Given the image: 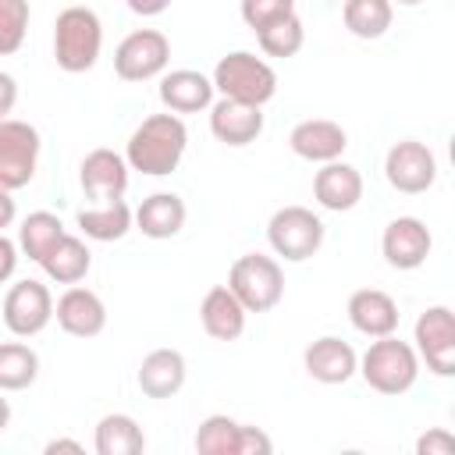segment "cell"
Listing matches in <instances>:
<instances>
[{
    "label": "cell",
    "mask_w": 455,
    "mask_h": 455,
    "mask_svg": "<svg viewBox=\"0 0 455 455\" xmlns=\"http://www.w3.org/2000/svg\"><path fill=\"white\" fill-rule=\"evenodd\" d=\"M188 146V128L181 121V114H149L142 117V124L128 135L124 146V160L132 171L149 174V178H164L174 174L181 156Z\"/></svg>",
    "instance_id": "1"
},
{
    "label": "cell",
    "mask_w": 455,
    "mask_h": 455,
    "mask_svg": "<svg viewBox=\"0 0 455 455\" xmlns=\"http://www.w3.org/2000/svg\"><path fill=\"white\" fill-rule=\"evenodd\" d=\"M103 50V21L92 7H64L53 21V60L68 75H82L96 68Z\"/></svg>",
    "instance_id": "2"
},
{
    "label": "cell",
    "mask_w": 455,
    "mask_h": 455,
    "mask_svg": "<svg viewBox=\"0 0 455 455\" xmlns=\"http://www.w3.org/2000/svg\"><path fill=\"white\" fill-rule=\"evenodd\" d=\"M355 373H363V380L377 395H405L419 377V355L409 341L384 334V338H373L370 348L359 355Z\"/></svg>",
    "instance_id": "3"
},
{
    "label": "cell",
    "mask_w": 455,
    "mask_h": 455,
    "mask_svg": "<svg viewBox=\"0 0 455 455\" xmlns=\"http://www.w3.org/2000/svg\"><path fill=\"white\" fill-rule=\"evenodd\" d=\"M210 82H213V92H220V96H228V100L252 103V107L270 103L274 92H277V71H274L263 57H256V53H249V50H231V53H224V57L217 60Z\"/></svg>",
    "instance_id": "4"
},
{
    "label": "cell",
    "mask_w": 455,
    "mask_h": 455,
    "mask_svg": "<svg viewBox=\"0 0 455 455\" xmlns=\"http://www.w3.org/2000/svg\"><path fill=\"white\" fill-rule=\"evenodd\" d=\"M228 288L245 306V313H270L284 295V270L274 256L245 252L231 263Z\"/></svg>",
    "instance_id": "5"
},
{
    "label": "cell",
    "mask_w": 455,
    "mask_h": 455,
    "mask_svg": "<svg viewBox=\"0 0 455 455\" xmlns=\"http://www.w3.org/2000/svg\"><path fill=\"white\" fill-rule=\"evenodd\" d=\"M267 242H270V249L281 259L302 263V259L320 252V245H323V220L313 210H306V206H281L267 220Z\"/></svg>",
    "instance_id": "6"
},
{
    "label": "cell",
    "mask_w": 455,
    "mask_h": 455,
    "mask_svg": "<svg viewBox=\"0 0 455 455\" xmlns=\"http://www.w3.org/2000/svg\"><path fill=\"white\" fill-rule=\"evenodd\" d=\"M171 64V39L160 28H135L114 50V71L121 82L160 78Z\"/></svg>",
    "instance_id": "7"
},
{
    "label": "cell",
    "mask_w": 455,
    "mask_h": 455,
    "mask_svg": "<svg viewBox=\"0 0 455 455\" xmlns=\"http://www.w3.org/2000/svg\"><path fill=\"white\" fill-rule=\"evenodd\" d=\"M39 132L28 121L4 117L0 121V188L18 192L36 178L39 164Z\"/></svg>",
    "instance_id": "8"
},
{
    "label": "cell",
    "mask_w": 455,
    "mask_h": 455,
    "mask_svg": "<svg viewBox=\"0 0 455 455\" xmlns=\"http://www.w3.org/2000/svg\"><path fill=\"white\" fill-rule=\"evenodd\" d=\"M412 348L427 363L430 373L451 377L455 373V313L448 306H427L412 327Z\"/></svg>",
    "instance_id": "9"
},
{
    "label": "cell",
    "mask_w": 455,
    "mask_h": 455,
    "mask_svg": "<svg viewBox=\"0 0 455 455\" xmlns=\"http://www.w3.org/2000/svg\"><path fill=\"white\" fill-rule=\"evenodd\" d=\"M384 178L402 196H419L437 181V156L419 139H402L384 156Z\"/></svg>",
    "instance_id": "10"
},
{
    "label": "cell",
    "mask_w": 455,
    "mask_h": 455,
    "mask_svg": "<svg viewBox=\"0 0 455 455\" xmlns=\"http://www.w3.org/2000/svg\"><path fill=\"white\" fill-rule=\"evenodd\" d=\"M53 320V295L43 281H18L4 295V323L14 338H36Z\"/></svg>",
    "instance_id": "11"
},
{
    "label": "cell",
    "mask_w": 455,
    "mask_h": 455,
    "mask_svg": "<svg viewBox=\"0 0 455 455\" xmlns=\"http://www.w3.org/2000/svg\"><path fill=\"white\" fill-rule=\"evenodd\" d=\"M430 249H434V235L419 217H395L380 235V252L395 270L423 267Z\"/></svg>",
    "instance_id": "12"
},
{
    "label": "cell",
    "mask_w": 455,
    "mask_h": 455,
    "mask_svg": "<svg viewBox=\"0 0 455 455\" xmlns=\"http://www.w3.org/2000/svg\"><path fill=\"white\" fill-rule=\"evenodd\" d=\"M128 160L107 146L85 153L82 167H78V181H82V192L92 199V203H107V199H124L128 192Z\"/></svg>",
    "instance_id": "13"
},
{
    "label": "cell",
    "mask_w": 455,
    "mask_h": 455,
    "mask_svg": "<svg viewBox=\"0 0 455 455\" xmlns=\"http://www.w3.org/2000/svg\"><path fill=\"white\" fill-rule=\"evenodd\" d=\"M53 316H57V327L71 338H96L107 327L103 299L82 284H68V291L53 302Z\"/></svg>",
    "instance_id": "14"
},
{
    "label": "cell",
    "mask_w": 455,
    "mask_h": 455,
    "mask_svg": "<svg viewBox=\"0 0 455 455\" xmlns=\"http://www.w3.org/2000/svg\"><path fill=\"white\" fill-rule=\"evenodd\" d=\"M210 132L224 146H249L263 135V107L220 96L217 103H210Z\"/></svg>",
    "instance_id": "15"
},
{
    "label": "cell",
    "mask_w": 455,
    "mask_h": 455,
    "mask_svg": "<svg viewBox=\"0 0 455 455\" xmlns=\"http://www.w3.org/2000/svg\"><path fill=\"white\" fill-rule=\"evenodd\" d=\"M288 146L295 156H302L309 164H331V160H341V153L348 149V135L338 121L309 117V121H299L291 128Z\"/></svg>",
    "instance_id": "16"
},
{
    "label": "cell",
    "mask_w": 455,
    "mask_h": 455,
    "mask_svg": "<svg viewBox=\"0 0 455 455\" xmlns=\"http://www.w3.org/2000/svg\"><path fill=\"white\" fill-rule=\"evenodd\" d=\"M302 366L316 384H345V380H352V373L359 366V355L348 341H341L334 334H323L313 345H306Z\"/></svg>",
    "instance_id": "17"
},
{
    "label": "cell",
    "mask_w": 455,
    "mask_h": 455,
    "mask_svg": "<svg viewBox=\"0 0 455 455\" xmlns=\"http://www.w3.org/2000/svg\"><path fill=\"white\" fill-rule=\"evenodd\" d=\"M245 306L228 284H213L199 302V323L213 341H238L245 334Z\"/></svg>",
    "instance_id": "18"
},
{
    "label": "cell",
    "mask_w": 455,
    "mask_h": 455,
    "mask_svg": "<svg viewBox=\"0 0 455 455\" xmlns=\"http://www.w3.org/2000/svg\"><path fill=\"white\" fill-rule=\"evenodd\" d=\"M398 302L380 288H359L348 295V323L366 338H384L398 331Z\"/></svg>",
    "instance_id": "19"
},
{
    "label": "cell",
    "mask_w": 455,
    "mask_h": 455,
    "mask_svg": "<svg viewBox=\"0 0 455 455\" xmlns=\"http://www.w3.org/2000/svg\"><path fill=\"white\" fill-rule=\"evenodd\" d=\"M160 103L171 114H199V110H210V103H213V82L203 71H192V68L164 71L160 75Z\"/></svg>",
    "instance_id": "20"
},
{
    "label": "cell",
    "mask_w": 455,
    "mask_h": 455,
    "mask_svg": "<svg viewBox=\"0 0 455 455\" xmlns=\"http://www.w3.org/2000/svg\"><path fill=\"white\" fill-rule=\"evenodd\" d=\"M313 199L331 213H345L363 199V174L345 160H331L313 178Z\"/></svg>",
    "instance_id": "21"
},
{
    "label": "cell",
    "mask_w": 455,
    "mask_h": 455,
    "mask_svg": "<svg viewBox=\"0 0 455 455\" xmlns=\"http://www.w3.org/2000/svg\"><path fill=\"white\" fill-rule=\"evenodd\" d=\"M188 366L178 348H153L139 366V387L146 398H171L185 387Z\"/></svg>",
    "instance_id": "22"
},
{
    "label": "cell",
    "mask_w": 455,
    "mask_h": 455,
    "mask_svg": "<svg viewBox=\"0 0 455 455\" xmlns=\"http://www.w3.org/2000/svg\"><path fill=\"white\" fill-rule=\"evenodd\" d=\"M185 217H188V210H185V199L181 196H174V192H153V196H146L139 203L135 228L146 238L164 242V238H174L185 228Z\"/></svg>",
    "instance_id": "23"
},
{
    "label": "cell",
    "mask_w": 455,
    "mask_h": 455,
    "mask_svg": "<svg viewBox=\"0 0 455 455\" xmlns=\"http://www.w3.org/2000/svg\"><path fill=\"white\" fill-rule=\"evenodd\" d=\"M39 267H43V274L50 277V281H57V284H78L85 274H89V267H92V252H89V245L78 238V235H60L50 249H46V256L39 259Z\"/></svg>",
    "instance_id": "24"
},
{
    "label": "cell",
    "mask_w": 455,
    "mask_h": 455,
    "mask_svg": "<svg viewBox=\"0 0 455 455\" xmlns=\"http://www.w3.org/2000/svg\"><path fill=\"white\" fill-rule=\"evenodd\" d=\"M78 228L85 238L92 242H117L132 231L135 224V210L124 199H107V203H92L85 210H78Z\"/></svg>",
    "instance_id": "25"
},
{
    "label": "cell",
    "mask_w": 455,
    "mask_h": 455,
    "mask_svg": "<svg viewBox=\"0 0 455 455\" xmlns=\"http://www.w3.org/2000/svg\"><path fill=\"white\" fill-rule=\"evenodd\" d=\"M92 448H96V455H142L146 451V434L135 423V416H128V412H107L96 423Z\"/></svg>",
    "instance_id": "26"
},
{
    "label": "cell",
    "mask_w": 455,
    "mask_h": 455,
    "mask_svg": "<svg viewBox=\"0 0 455 455\" xmlns=\"http://www.w3.org/2000/svg\"><path fill=\"white\" fill-rule=\"evenodd\" d=\"M341 18L355 39H380L391 28L395 4L391 0H341Z\"/></svg>",
    "instance_id": "27"
},
{
    "label": "cell",
    "mask_w": 455,
    "mask_h": 455,
    "mask_svg": "<svg viewBox=\"0 0 455 455\" xmlns=\"http://www.w3.org/2000/svg\"><path fill=\"white\" fill-rule=\"evenodd\" d=\"M39 377V355L25 341H0V391H25Z\"/></svg>",
    "instance_id": "28"
},
{
    "label": "cell",
    "mask_w": 455,
    "mask_h": 455,
    "mask_svg": "<svg viewBox=\"0 0 455 455\" xmlns=\"http://www.w3.org/2000/svg\"><path fill=\"white\" fill-rule=\"evenodd\" d=\"M60 235H64L60 217L50 213V210H36V213H28V217L21 220V228H18V252H25L32 263H39V259L46 256V249H50Z\"/></svg>",
    "instance_id": "29"
},
{
    "label": "cell",
    "mask_w": 455,
    "mask_h": 455,
    "mask_svg": "<svg viewBox=\"0 0 455 455\" xmlns=\"http://www.w3.org/2000/svg\"><path fill=\"white\" fill-rule=\"evenodd\" d=\"M256 43H259V50L267 53V57H295L299 50H302V43H306V28H302V18L299 14H288V18H281V21H274V25H267V28H259L256 32Z\"/></svg>",
    "instance_id": "30"
},
{
    "label": "cell",
    "mask_w": 455,
    "mask_h": 455,
    "mask_svg": "<svg viewBox=\"0 0 455 455\" xmlns=\"http://www.w3.org/2000/svg\"><path fill=\"white\" fill-rule=\"evenodd\" d=\"M192 444H196L199 455H235L238 451V419H231L224 412L206 416L199 423Z\"/></svg>",
    "instance_id": "31"
},
{
    "label": "cell",
    "mask_w": 455,
    "mask_h": 455,
    "mask_svg": "<svg viewBox=\"0 0 455 455\" xmlns=\"http://www.w3.org/2000/svg\"><path fill=\"white\" fill-rule=\"evenodd\" d=\"M28 0H0V57H11L21 50L28 36Z\"/></svg>",
    "instance_id": "32"
},
{
    "label": "cell",
    "mask_w": 455,
    "mask_h": 455,
    "mask_svg": "<svg viewBox=\"0 0 455 455\" xmlns=\"http://www.w3.org/2000/svg\"><path fill=\"white\" fill-rule=\"evenodd\" d=\"M238 11H242V21L252 32H259V28H267V25L295 14V0H242Z\"/></svg>",
    "instance_id": "33"
},
{
    "label": "cell",
    "mask_w": 455,
    "mask_h": 455,
    "mask_svg": "<svg viewBox=\"0 0 455 455\" xmlns=\"http://www.w3.org/2000/svg\"><path fill=\"white\" fill-rule=\"evenodd\" d=\"M416 455H455V434L444 427H430L416 437Z\"/></svg>",
    "instance_id": "34"
},
{
    "label": "cell",
    "mask_w": 455,
    "mask_h": 455,
    "mask_svg": "<svg viewBox=\"0 0 455 455\" xmlns=\"http://www.w3.org/2000/svg\"><path fill=\"white\" fill-rule=\"evenodd\" d=\"M270 451H274V441L259 427L238 423V451L235 455H270Z\"/></svg>",
    "instance_id": "35"
},
{
    "label": "cell",
    "mask_w": 455,
    "mask_h": 455,
    "mask_svg": "<svg viewBox=\"0 0 455 455\" xmlns=\"http://www.w3.org/2000/svg\"><path fill=\"white\" fill-rule=\"evenodd\" d=\"M18 270V242H11L4 231H0V284L11 281Z\"/></svg>",
    "instance_id": "36"
},
{
    "label": "cell",
    "mask_w": 455,
    "mask_h": 455,
    "mask_svg": "<svg viewBox=\"0 0 455 455\" xmlns=\"http://www.w3.org/2000/svg\"><path fill=\"white\" fill-rule=\"evenodd\" d=\"M14 103H18V82H14L7 71H0V121L11 117Z\"/></svg>",
    "instance_id": "37"
},
{
    "label": "cell",
    "mask_w": 455,
    "mask_h": 455,
    "mask_svg": "<svg viewBox=\"0 0 455 455\" xmlns=\"http://www.w3.org/2000/svg\"><path fill=\"white\" fill-rule=\"evenodd\" d=\"M124 4H128V11H135L142 18H156V14H164L171 7V0H124Z\"/></svg>",
    "instance_id": "38"
},
{
    "label": "cell",
    "mask_w": 455,
    "mask_h": 455,
    "mask_svg": "<svg viewBox=\"0 0 455 455\" xmlns=\"http://www.w3.org/2000/svg\"><path fill=\"white\" fill-rule=\"evenodd\" d=\"M14 217H18L14 196H11L7 188H0V231H4V228H11V224H14Z\"/></svg>",
    "instance_id": "39"
},
{
    "label": "cell",
    "mask_w": 455,
    "mask_h": 455,
    "mask_svg": "<svg viewBox=\"0 0 455 455\" xmlns=\"http://www.w3.org/2000/svg\"><path fill=\"white\" fill-rule=\"evenodd\" d=\"M46 455H57V451H71V455H82L85 448L78 444V441H71V437H53V441H46V448H43Z\"/></svg>",
    "instance_id": "40"
},
{
    "label": "cell",
    "mask_w": 455,
    "mask_h": 455,
    "mask_svg": "<svg viewBox=\"0 0 455 455\" xmlns=\"http://www.w3.org/2000/svg\"><path fill=\"white\" fill-rule=\"evenodd\" d=\"M11 427V402L4 398V391H0V434Z\"/></svg>",
    "instance_id": "41"
},
{
    "label": "cell",
    "mask_w": 455,
    "mask_h": 455,
    "mask_svg": "<svg viewBox=\"0 0 455 455\" xmlns=\"http://www.w3.org/2000/svg\"><path fill=\"white\" fill-rule=\"evenodd\" d=\"M395 4V0H391ZM398 4H405V7H416V4H423V0H398Z\"/></svg>",
    "instance_id": "42"
},
{
    "label": "cell",
    "mask_w": 455,
    "mask_h": 455,
    "mask_svg": "<svg viewBox=\"0 0 455 455\" xmlns=\"http://www.w3.org/2000/svg\"><path fill=\"white\" fill-rule=\"evenodd\" d=\"M338 4H341V0H338Z\"/></svg>",
    "instance_id": "43"
}]
</instances>
